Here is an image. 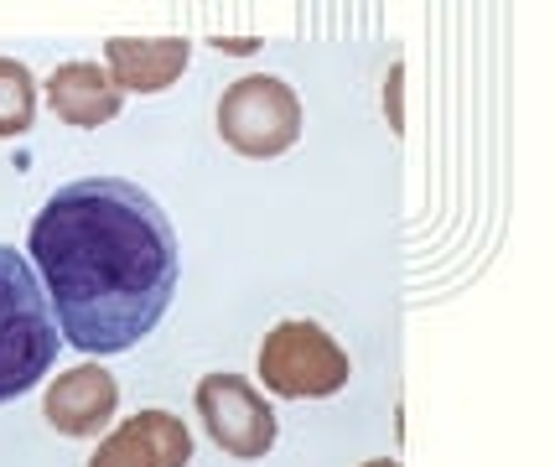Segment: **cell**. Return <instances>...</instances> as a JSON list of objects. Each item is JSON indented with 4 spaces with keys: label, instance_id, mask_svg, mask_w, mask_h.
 Listing matches in <instances>:
<instances>
[{
    "label": "cell",
    "instance_id": "obj_4",
    "mask_svg": "<svg viewBox=\"0 0 555 467\" xmlns=\"http://www.w3.org/2000/svg\"><path fill=\"white\" fill-rule=\"evenodd\" d=\"M218 135H223V146L249 156V161H270V156L296 146L301 99L291 94V83H281V78L249 74L240 83H229L218 99Z\"/></svg>",
    "mask_w": 555,
    "mask_h": 467
},
{
    "label": "cell",
    "instance_id": "obj_8",
    "mask_svg": "<svg viewBox=\"0 0 555 467\" xmlns=\"http://www.w3.org/2000/svg\"><path fill=\"white\" fill-rule=\"evenodd\" d=\"M188 42L182 37H109L104 42V74L120 94H162L188 74Z\"/></svg>",
    "mask_w": 555,
    "mask_h": 467
},
{
    "label": "cell",
    "instance_id": "obj_3",
    "mask_svg": "<svg viewBox=\"0 0 555 467\" xmlns=\"http://www.w3.org/2000/svg\"><path fill=\"white\" fill-rule=\"evenodd\" d=\"M260 385L281 400H327L348 385V353L322 322L286 317L260 343Z\"/></svg>",
    "mask_w": 555,
    "mask_h": 467
},
{
    "label": "cell",
    "instance_id": "obj_6",
    "mask_svg": "<svg viewBox=\"0 0 555 467\" xmlns=\"http://www.w3.org/2000/svg\"><path fill=\"white\" fill-rule=\"evenodd\" d=\"M193 463V431L167 411H141L115 426L99 442L89 467H188Z\"/></svg>",
    "mask_w": 555,
    "mask_h": 467
},
{
    "label": "cell",
    "instance_id": "obj_9",
    "mask_svg": "<svg viewBox=\"0 0 555 467\" xmlns=\"http://www.w3.org/2000/svg\"><path fill=\"white\" fill-rule=\"evenodd\" d=\"M48 104L73 130H99L125 109V94L109 83V74L99 63H63L48 78Z\"/></svg>",
    "mask_w": 555,
    "mask_h": 467
},
{
    "label": "cell",
    "instance_id": "obj_2",
    "mask_svg": "<svg viewBox=\"0 0 555 467\" xmlns=\"http://www.w3.org/2000/svg\"><path fill=\"white\" fill-rule=\"evenodd\" d=\"M57 322L31 260L0 245V405L22 400L57 364Z\"/></svg>",
    "mask_w": 555,
    "mask_h": 467
},
{
    "label": "cell",
    "instance_id": "obj_10",
    "mask_svg": "<svg viewBox=\"0 0 555 467\" xmlns=\"http://www.w3.org/2000/svg\"><path fill=\"white\" fill-rule=\"evenodd\" d=\"M31 120H37V78L26 63L0 57V141L26 135Z\"/></svg>",
    "mask_w": 555,
    "mask_h": 467
},
{
    "label": "cell",
    "instance_id": "obj_11",
    "mask_svg": "<svg viewBox=\"0 0 555 467\" xmlns=\"http://www.w3.org/2000/svg\"><path fill=\"white\" fill-rule=\"evenodd\" d=\"M363 467H400V463H385V457H379V463H363Z\"/></svg>",
    "mask_w": 555,
    "mask_h": 467
},
{
    "label": "cell",
    "instance_id": "obj_1",
    "mask_svg": "<svg viewBox=\"0 0 555 467\" xmlns=\"http://www.w3.org/2000/svg\"><path fill=\"white\" fill-rule=\"evenodd\" d=\"M52 322L78 353H125L177 296V229L125 177H78L42 203L26 234Z\"/></svg>",
    "mask_w": 555,
    "mask_h": 467
},
{
    "label": "cell",
    "instance_id": "obj_7",
    "mask_svg": "<svg viewBox=\"0 0 555 467\" xmlns=\"http://www.w3.org/2000/svg\"><path fill=\"white\" fill-rule=\"evenodd\" d=\"M115 405H120L115 374L99 369V364H78V369L57 374L48 385L42 416H48L63 437H99V431L115 420Z\"/></svg>",
    "mask_w": 555,
    "mask_h": 467
},
{
    "label": "cell",
    "instance_id": "obj_5",
    "mask_svg": "<svg viewBox=\"0 0 555 467\" xmlns=\"http://www.w3.org/2000/svg\"><path fill=\"white\" fill-rule=\"evenodd\" d=\"M197 420L240 463H260L275 446V411L266 405V394L255 390L249 379H240V374H208L197 385Z\"/></svg>",
    "mask_w": 555,
    "mask_h": 467
}]
</instances>
